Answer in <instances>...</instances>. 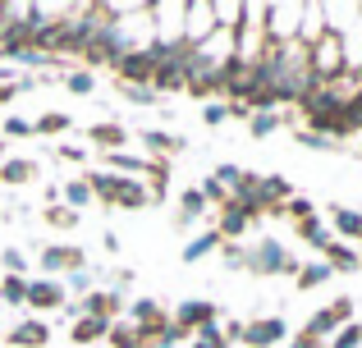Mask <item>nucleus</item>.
I'll use <instances>...</instances> for the list:
<instances>
[{
  "mask_svg": "<svg viewBox=\"0 0 362 348\" xmlns=\"http://www.w3.org/2000/svg\"><path fill=\"white\" fill-rule=\"evenodd\" d=\"M88 188L101 193L106 202L124 206V211H138V206L151 202V193L138 184V179H124V174H106V170H88Z\"/></svg>",
  "mask_w": 362,
  "mask_h": 348,
  "instance_id": "obj_1",
  "label": "nucleus"
},
{
  "mask_svg": "<svg viewBox=\"0 0 362 348\" xmlns=\"http://www.w3.org/2000/svg\"><path fill=\"white\" fill-rule=\"evenodd\" d=\"M243 270H252V275H284V270H293V275H298V261H293L289 252H284V243L262 239L252 252H247Z\"/></svg>",
  "mask_w": 362,
  "mask_h": 348,
  "instance_id": "obj_2",
  "label": "nucleus"
},
{
  "mask_svg": "<svg viewBox=\"0 0 362 348\" xmlns=\"http://www.w3.org/2000/svg\"><path fill=\"white\" fill-rule=\"evenodd\" d=\"M101 14V9H97ZM133 51V42H129V32H124V23H115V18H106V23H97V37H92V46H88V60L97 64V60H119V55H129Z\"/></svg>",
  "mask_w": 362,
  "mask_h": 348,
  "instance_id": "obj_3",
  "label": "nucleus"
},
{
  "mask_svg": "<svg viewBox=\"0 0 362 348\" xmlns=\"http://www.w3.org/2000/svg\"><path fill=\"white\" fill-rule=\"evenodd\" d=\"M97 23H101V14H83V18L60 23V28H55V46H60V51H83V55H88L92 37H97Z\"/></svg>",
  "mask_w": 362,
  "mask_h": 348,
  "instance_id": "obj_4",
  "label": "nucleus"
},
{
  "mask_svg": "<svg viewBox=\"0 0 362 348\" xmlns=\"http://www.w3.org/2000/svg\"><path fill=\"white\" fill-rule=\"evenodd\" d=\"M216 303H202V298H188V303H179V312H175V325L179 330H202V325H216Z\"/></svg>",
  "mask_w": 362,
  "mask_h": 348,
  "instance_id": "obj_5",
  "label": "nucleus"
},
{
  "mask_svg": "<svg viewBox=\"0 0 362 348\" xmlns=\"http://www.w3.org/2000/svg\"><path fill=\"white\" fill-rule=\"evenodd\" d=\"M349 312H354V303H349V298H335V303H330L326 312H317V316H312V321H308V330H303V335H312V340H321V335L339 330Z\"/></svg>",
  "mask_w": 362,
  "mask_h": 348,
  "instance_id": "obj_6",
  "label": "nucleus"
},
{
  "mask_svg": "<svg viewBox=\"0 0 362 348\" xmlns=\"http://www.w3.org/2000/svg\"><path fill=\"white\" fill-rule=\"evenodd\" d=\"M280 340H284V321H280V316H266V321L243 325V344L247 348H271V344H280Z\"/></svg>",
  "mask_w": 362,
  "mask_h": 348,
  "instance_id": "obj_7",
  "label": "nucleus"
},
{
  "mask_svg": "<svg viewBox=\"0 0 362 348\" xmlns=\"http://www.w3.org/2000/svg\"><path fill=\"white\" fill-rule=\"evenodd\" d=\"M28 303H33V307H60L64 289L55 284V280H37V284H28Z\"/></svg>",
  "mask_w": 362,
  "mask_h": 348,
  "instance_id": "obj_8",
  "label": "nucleus"
},
{
  "mask_svg": "<svg viewBox=\"0 0 362 348\" xmlns=\"http://www.w3.org/2000/svg\"><path fill=\"white\" fill-rule=\"evenodd\" d=\"M83 257L74 248H46L42 252V270H78Z\"/></svg>",
  "mask_w": 362,
  "mask_h": 348,
  "instance_id": "obj_9",
  "label": "nucleus"
},
{
  "mask_svg": "<svg viewBox=\"0 0 362 348\" xmlns=\"http://www.w3.org/2000/svg\"><path fill=\"white\" fill-rule=\"evenodd\" d=\"M247 220H252V215H247L243 206H234V202H230V211L221 215V229H216V234H221V239H239V234L247 229Z\"/></svg>",
  "mask_w": 362,
  "mask_h": 348,
  "instance_id": "obj_10",
  "label": "nucleus"
},
{
  "mask_svg": "<svg viewBox=\"0 0 362 348\" xmlns=\"http://www.w3.org/2000/svg\"><path fill=\"white\" fill-rule=\"evenodd\" d=\"M202 211H206V197H202V188H188V193H184V211L175 215V224H193Z\"/></svg>",
  "mask_w": 362,
  "mask_h": 348,
  "instance_id": "obj_11",
  "label": "nucleus"
},
{
  "mask_svg": "<svg viewBox=\"0 0 362 348\" xmlns=\"http://www.w3.org/2000/svg\"><path fill=\"white\" fill-rule=\"evenodd\" d=\"M88 138H92L97 147H110V152H119V147H124V138H129V133H124L119 124H97Z\"/></svg>",
  "mask_w": 362,
  "mask_h": 348,
  "instance_id": "obj_12",
  "label": "nucleus"
},
{
  "mask_svg": "<svg viewBox=\"0 0 362 348\" xmlns=\"http://www.w3.org/2000/svg\"><path fill=\"white\" fill-rule=\"evenodd\" d=\"M119 307V294H92L88 303H83V312L88 316H101V321H110V312Z\"/></svg>",
  "mask_w": 362,
  "mask_h": 348,
  "instance_id": "obj_13",
  "label": "nucleus"
},
{
  "mask_svg": "<svg viewBox=\"0 0 362 348\" xmlns=\"http://www.w3.org/2000/svg\"><path fill=\"white\" fill-rule=\"evenodd\" d=\"M221 243H225V239H221V234H216V229H211V234H202V239H193V243H188V248H184V261H202L206 252H216V248H221Z\"/></svg>",
  "mask_w": 362,
  "mask_h": 348,
  "instance_id": "obj_14",
  "label": "nucleus"
},
{
  "mask_svg": "<svg viewBox=\"0 0 362 348\" xmlns=\"http://www.w3.org/2000/svg\"><path fill=\"white\" fill-rule=\"evenodd\" d=\"M46 335H51V330H46L42 321H23V325L14 330V344H23V348H37V344H46Z\"/></svg>",
  "mask_w": 362,
  "mask_h": 348,
  "instance_id": "obj_15",
  "label": "nucleus"
},
{
  "mask_svg": "<svg viewBox=\"0 0 362 348\" xmlns=\"http://www.w3.org/2000/svg\"><path fill=\"white\" fill-rule=\"evenodd\" d=\"M106 330H110V321H101V316H88V321L74 325V340H78V344H92V340H101Z\"/></svg>",
  "mask_w": 362,
  "mask_h": 348,
  "instance_id": "obj_16",
  "label": "nucleus"
},
{
  "mask_svg": "<svg viewBox=\"0 0 362 348\" xmlns=\"http://www.w3.org/2000/svg\"><path fill=\"white\" fill-rule=\"evenodd\" d=\"M33 174H37L33 161H5V165H0V179H5V184H28Z\"/></svg>",
  "mask_w": 362,
  "mask_h": 348,
  "instance_id": "obj_17",
  "label": "nucleus"
},
{
  "mask_svg": "<svg viewBox=\"0 0 362 348\" xmlns=\"http://www.w3.org/2000/svg\"><path fill=\"white\" fill-rule=\"evenodd\" d=\"M326 266H330V270H354L358 257H354L349 248H339V243H326Z\"/></svg>",
  "mask_w": 362,
  "mask_h": 348,
  "instance_id": "obj_18",
  "label": "nucleus"
},
{
  "mask_svg": "<svg viewBox=\"0 0 362 348\" xmlns=\"http://www.w3.org/2000/svg\"><path fill=\"white\" fill-rule=\"evenodd\" d=\"M124 97H129L133 106H156V101H160V92L151 88V83H129V88H124Z\"/></svg>",
  "mask_w": 362,
  "mask_h": 348,
  "instance_id": "obj_19",
  "label": "nucleus"
},
{
  "mask_svg": "<svg viewBox=\"0 0 362 348\" xmlns=\"http://www.w3.org/2000/svg\"><path fill=\"white\" fill-rule=\"evenodd\" d=\"M275 110H257V115H247V128H252V138H266V133H275Z\"/></svg>",
  "mask_w": 362,
  "mask_h": 348,
  "instance_id": "obj_20",
  "label": "nucleus"
},
{
  "mask_svg": "<svg viewBox=\"0 0 362 348\" xmlns=\"http://www.w3.org/2000/svg\"><path fill=\"white\" fill-rule=\"evenodd\" d=\"M110 165H115V170H124V179H129V174H147L151 170V161H138V156H124V152H110Z\"/></svg>",
  "mask_w": 362,
  "mask_h": 348,
  "instance_id": "obj_21",
  "label": "nucleus"
},
{
  "mask_svg": "<svg viewBox=\"0 0 362 348\" xmlns=\"http://www.w3.org/2000/svg\"><path fill=\"white\" fill-rule=\"evenodd\" d=\"M216 184L221 188H243V179H247V170H239V165H216Z\"/></svg>",
  "mask_w": 362,
  "mask_h": 348,
  "instance_id": "obj_22",
  "label": "nucleus"
},
{
  "mask_svg": "<svg viewBox=\"0 0 362 348\" xmlns=\"http://www.w3.org/2000/svg\"><path fill=\"white\" fill-rule=\"evenodd\" d=\"M64 202H69V211H74V206H88V202H92L88 179H78V184H64Z\"/></svg>",
  "mask_w": 362,
  "mask_h": 348,
  "instance_id": "obj_23",
  "label": "nucleus"
},
{
  "mask_svg": "<svg viewBox=\"0 0 362 348\" xmlns=\"http://www.w3.org/2000/svg\"><path fill=\"white\" fill-rule=\"evenodd\" d=\"M0 298H5V303H28V280L23 275H9L5 289H0Z\"/></svg>",
  "mask_w": 362,
  "mask_h": 348,
  "instance_id": "obj_24",
  "label": "nucleus"
},
{
  "mask_svg": "<svg viewBox=\"0 0 362 348\" xmlns=\"http://www.w3.org/2000/svg\"><path fill=\"white\" fill-rule=\"evenodd\" d=\"M321 280H330V266H298V289H317Z\"/></svg>",
  "mask_w": 362,
  "mask_h": 348,
  "instance_id": "obj_25",
  "label": "nucleus"
},
{
  "mask_svg": "<svg viewBox=\"0 0 362 348\" xmlns=\"http://www.w3.org/2000/svg\"><path fill=\"white\" fill-rule=\"evenodd\" d=\"M335 224H339V234H349V239H362V215L358 211H335Z\"/></svg>",
  "mask_w": 362,
  "mask_h": 348,
  "instance_id": "obj_26",
  "label": "nucleus"
},
{
  "mask_svg": "<svg viewBox=\"0 0 362 348\" xmlns=\"http://www.w3.org/2000/svg\"><path fill=\"white\" fill-rule=\"evenodd\" d=\"M298 234L312 243V248H321V252H326V243H330V239H326V229H321L317 220H298Z\"/></svg>",
  "mask_w": 362,
  "mask_h": 348,
  "instance_id": "obj_27",
  "label": "nucleus"
},
{
  "mask_svg": "<svg viewBox=\"0 0 362 348\" xmlns=\"http://www.w3.org/2000/svg\"><path fill=\"white\" fill-rule=\"evenodd\" d=\"M64 83H69V92H78V97H88V92L97 88V78H92L88 69H74V73H69V78H64Z\"/></svg>",
  "mask_w": 362,
  "mask_h": 348,
  "instance_id": "obj_28",
  "label": "nucleus"
},
{
  "mask_svg": "<svg viewBox=\"0 0 362 348\" xmlns=\"http://www.w3.org/2000/svg\"><path fill=\"white\" fill-rule=\"evenodd\" d=\"M142 143H147V147H156V152H170V147H184L179 138L160 133V128H147V133H142Z\"/></svg>",
  "mask_w": 362,
  "mask_h": 348,
  "instance_id": "obj_29",
  "label": "nucleus"
},
{
  "mask_svg": "<svg viewBox=\"0 0 362 348\" xmlns=\"http://www.w3.org/2000/svg\"><path fill=\"white\" fill-rule=\"evenodd\" d=\"M46 220H51L55 229H74V224H78V211H64V206H51V211H46Z\"/></svg>",
  "mask_w": 362,
  "mask_h": 348,
  "instance_id": "obj_30",
  "label": "nucleus"
},
{
  "mask_svg": "<svg viewBox=\"0 0 362 348\" xmlns=\"http://www.w3.org/2000/svg\"><path fill=\"white\" fill-rule=\"evenodd\" d=\"M60 128H69V115H42L33 124V133H60Z\"/></svg>",
  "mask_w": 362,
  "mask_h": 348,
  "instance_id": "obj_31",
  "label": "nucleus"
},
{
  "mask_svg": "<svg viewBox=\"0 0 362 348\" xmlns=\"http://www.w3.org/2000/svg\"><path fill=\"white\" fill-rule=\"evenodd\" d=\"M197 348H225V335L216 330V325H202V330H197Z\"/></svg>",
  "mask_w": 362,
  "mask_h": 348,
  "instance_id": "obj_32",
  "label": "nucleus"
},
{
  "mask_svg": "<svg viewBox=\"0 0 362 348\" xmlns=\"http://www.w3.org/2000/svg\"><path fill=\"white\" fill-rule=\"evenodd\" d=\"M358 344H362V325H344L335 335V348H358Z\"/></svg>",
  "mask_w": 362,
  "mask_h": 348,
  "instance_id": "obj_33",
  "label": "nucleus"
},
{
  "mask_svg": "<svg viewBox=\"0 0 362 348\" xmlns=\"http://www.w3.org/2000/svg\"><path fill=\"white\" fill-rule=\"evenodd\" d=\"M284 211H293L298 220H312V202H308V197H289V202H284Z\"/></svg>",
  "mask_w": 362,
  "mask_h": 348,
  "instance_id": "obj_34",
  "label": "nucleus"
},
{
  "mask_svg": "<svg viewBox=\"0 0 362 348\" xmlns=\"http://www.w3.org/2000/svg\"><path fill=\"white\" fill-rule=\"evenodd\" d=\"M5 133L9 138H33V124L28 119H5Z\"/></svg>",
  "mask_w": 362,
  "mask_h": 348,
  "instance_id": "obj_35",
  "label": "nucleus"
},
{
  "mask_svg": "<svg viewBox=\"0 0 362 348\" xmlns=\"http://www.w3.org/2000/svg\"><path fill=\"white\" fill-rule=\"evenodd\" d=\"M202 119L206 124H225V119H230V106H202Z\"/></svg>",
  "mask_w": 362,
  "mask_h": 348,
  "instance_id": "obj_36",
  "label": "nucleus"
},
{
  "mask_svg": "<svg viewBox=\"0 0 362 348\" xmlns=\"http://www.w3.org/2000/svg\"><path fill=\"white\" fill-rule=\"evenodd\" d=\"M298 143H303V147H312V152H326V147H335L330 138H321V133H298Z\"/></svg>",
  "mask_w": 362,
  "mask_h": 348,
  "instance_id": "obj_37",
  "label": "nucleus"
},
{
  "mask_svg": "<svg viewBox=\"0 0 362 348\" xmlns=\"http://www.w3.org/2000/svg\"><path fill=\"white\" fill-rule=\"evenodd\" d=\"M221 248H225V261H230L234 270H239L243 261H247V252H243V248H234V243H221Z\"/></svg>",
  "mask_w": 362,
  "mask_h": 348,
  "instance_id": "obj_38",
  "label": "nucleus"
},
{
  "mask_svg": "<svg viewBox=\"0 0 362 348\" xmlns=\"http://www.w3.org/2000/svg\"><path fill=\"white\" fill-rule=\"evenodd\" d=\"M5 266H9V275H23V252L5 248Z\"/></svg>",
  "mask_w": 362,
  "mask_h": 348,
  "instance_id": "obj_39",
  "label": "nucleus"
},
{
  "mask_svg": "<svg viewBox=\"0 0 362 348\" xmlns=\"http://www.w3.org/2000/svg\"><path fill=\"white\" fill-rule=\"evenodd\" d=\"M202 197H206V202H225V188L216 184V179H206V184H202Z\"/></svg>",
  "mask_w": 362,
  "mask_h": 348,
  "instance_id": "obj_40",
  "label": "nucleus"
},
{
  "mask_svg": "<svg viewBox=\"0 0 362 348\" xmlns=\"http://www.w3.org/2000/svg\"><path fill=\"white\" fill-rule=\"evenodd\" d=\"M69 284H74V289H88V284H92V275L78 266V270H69Z\"/></svg>",
  "mask_w": 362,
  "mask_h": 348,
  "instance_id": "obj_41",
  "label": "nucleus"
},
{
  "mask_svg": "<svg viewBox=\"0 0 362 348\" xmlns=\"http://www.w3.org/2000/svg\"><path fill=\"white\" fill-rule=\"evenodd\" d=\"M289 348H317V340H312V335H298V340H293Z\"/></svg>",
  "mask_w": 362,
  "mask_h": 348,
  "instance_id": "obj_42",
  "label": "nucleus"
},
{
  "mask_svg": "<svg viewBox=\"0 0 362 348\" xmlns=\"http://www.w3.org/2000/svg\"><path fill=\"white\" fill-rule=\"evenodd\" d=\"M0 101H14V88H9V83H0Z\"/></svg>",
  "mask_w": 362,
  "mask_h": 348,
  "instance_id": "obj_43",
  "label": "nucleus"
},
{
  "mask_svg": "<svg viewBox=\"0 0 362 348\" xmlns=\"http://www.w3.org/2000/svg\"><path fill=\"white\" fill-rule=\"evenodd\" d=\"M0 32H5V18H0Z\"/></svg>",
  "mask_w": 362,
  "mask_h": 348,
  "instance_id": "obj_44",
  "label": "nucleus"
},
{
  "mask_svg": "<svg viewBox=\"0 0 362 348\" xmlns=\"http://www.w3.org/2000/svg\"><path fill=\"white\" fill-rule=\"evenodd\" d=\"M129 348H142V344H129Z\"/></svg>",
  "mask_w": 362,
  "mask_h": 348,
  "instance_id": "obj_45",
  "label": "nucleus"
},
{
  "mask_svg": "<svg viewBox=\"0 0 362 348\" xmlns=\"http://www.w3.org/2000/svg\"><path fill=\"white\" fill-rule=\"evenodd\" d=\"M0 156H5V147H0Z\"/></svg>",
  "mask_w": 362,
  "mask_h": 348,
  "instance_id": "obj_46",
  "label": "nucleus"
}]
</instances>
